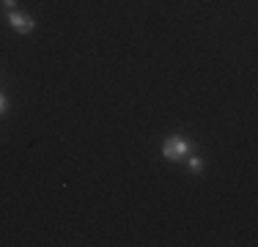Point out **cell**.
Listing matches in <instances>:
<instances>
[{
  "label": "cell",
  "mask_w": 258,
  "mask_h": 247,
  "mask_svg": "<svg viewBox=\"0 0 258 247\" xmlns=\"http://www.w3.org/2000/svg\"><path fill=\"white\" fill-rule=\"evenodd\" d=\"M9 22H11V28L22 36L33 33V28H36V20L30 14H22V11H9Z\"/></svg>",
  "instance_id": "2"
},
{
  "label": "cell",
  "mask_w": 258,
  "mask_h": 247,
  "mask_svg": "<svg viewBox=\"0 0 258 247\" xmlns=\"http://www.w3.org/2000/svg\"><path fill=\"white\" fill-rule=\"evenodd\" d=\"M6 110H9V102H6V96L0 94V115H6Z\"/></svg>",
  "instance_id": "4"
},
{
  "label": "cell",
  "mask_w": 258,
  "mask_h": 247,
  "mask_svg": "<svg viewBox=\"0 0 258 247\" xmlns=\"http://www.w3.org/2000/svg\"><path fill=\"white\" fill-rule=\"evenodd\" d=\"M187 154H189V143L184 138H179V135H173V138H168L162 143V157L168 159V162H179Z\"/></svg>",
  "instance_id": "1"
},
{
  "label": "cell",
  "mask_w": 258,
  "mask_h": 247,
  "mask_svg": "<svg viewBox=\"0 0 258 247\" xmlns=\"http://www.w3.org/2000/svg\"><path fill=\"white\" fill-rule=\"evenodd\" d=\"M0 3H3V6H9V9H14V6H17V0H0Z\"/></svg>",
  "instance_id": "5"
},
{
  "label": "cell",
  "mask_w": 258,
  "mask_h": 247,
  "mask_svg": "<svg viewBox=\"0 0 258 247\" xmlns=\"http://www.w3.org/2000/svg\"><path fill=\"white\" fill-rule=\"evenodd\" d=\"M189 170L201 173V170H204V159H201V157H189Z\"/></svg>",
  "instance_id": "3"
}]
</instances>
